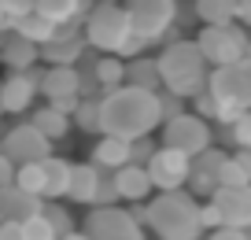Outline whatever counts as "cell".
Masks as SVG:
<instances>
[{"mask_svg":"<svg viewBox=\"0 0 251 240\" xmlns=\"http://www.w3.org/2000/svg\"><path fill=\"white\" fill-rule=\"evenodd\" d=\"M151 155H155L151 140H148V137H137V140H133V163H144V166H148Z\"/></svg>","mask_w":251,"mask_h":240,"instance_id":"60d3db41","label":"cell"},{"mask_svg":"<svg viewBox=\"0 0 251 240\" xmlns=\"http://www.w3.org/2000/svg\"><path fill=\"white\" fill-rule=\"evenodd\" d=\"M52 107H59L63 115H71L74 118V111H78V104H81V96H55V100H48Z\"/></svg>","mask_w":251,"mask_h":240,"instance_id":"b9f144b4","label":"cell"},{"mask_svg":"<svg viewBox=\"0 0 251 240\" xmlns=\"http://www.w3.org/2000/svg\"><path fill=\"white\" fill-rule=\"evenodd\" d=\"M30 122H37V126H41V130H45L52 140H59V137H67V133H71V122H74V118H71V115H63L59 107H52V104H48V107L33 111Z\"/></svg>","mask_w":251,"mask_h":240,"instance_id":"83f0119b","label":"cell"},{"mask_svg":"<svg viewBox=\"0 0 251 240\" xmlns=\"http://www.w3.org/2000/svg\"><path fill=\"white\" fill-rule=\"evenodd\" d=\"M93 74H96L103 93H107V89H118V85H126V59L115 55V52H103L100 59L93 63Z\"/></svg>","mask_w":251,"mask_h":240,"instance_id":"484cf974","label":"cell"},{"mask_svg":"<svg viewBox=\"0 0 251 240\" xmlns=\"http://www.w3.org/2000/svg\"><path fill=\"white\" fill-rule=\"evenodd\" d=\"M85 41L96 52H122V45L133 37V23H129V11L126 4H96L85 15Z\"/></svg>","mask_w":251,"mask_h":240,"instance_id":"5b68a950","label":"cell"},{"mask_svg":"<svg viewBox=\"0 0 251 240\" xmlns=\"http://www.w3.org/2000/svg\"><path fill=\"white\" fill-rule=\"evenodd\" d=\"M71 170H74V163H67L59 155H48L45 159V200H59V196L71 192Z\"/></svg>","mask_w":251,"mask_h":240,"instance_id":"603a6c76","label":"cell"},{"mask_svg":"<svg viewBox=\"0 0 251 240\" xmlns=\"http://www.w3.org/2000/svg\"><path fill=\"white\" fill-rule=\"evenodd\" d=\"M0 8H4V19H8V26H15L19 15H30V11H37V0H0Z\"/></svg>","mask_w":251,"mask_h":240,"instance_id":"e575fe53","label":"cell"},{"mask_svg":"<svg viewBox=\"0 0 251 240\" xmlns=\"http://www.w3.org/2000/svg\"><path fill=\"white\" fill-rule=\"evenodd\" d=\"M85 233L93 240H144V222L133 211L107 203V207H93V214L85 218Z\"/></svg>","mask_w":251,"mask_h":240,"instance_id":"52a82bcc","label":"cell"},{"mask_svg":"<svg viewBox=\"0 0 251 240\" xmlns=\"http://www.w3.org/2000/svg\"><path fill=\"white\" fill-rule=\"evenodd\" d=\"M163 126V100L159 89H141V85H118L100 96V133L111 137H148L151 130Z\"/></svg>","mask_w":251,"mask_h":240,"instance_id":"6da1fadb","label":"cell"},{"mask_svg":"<svg viewBox=\"0 0 251 240\" xmlns=\"http://www.w3.org/2000/svg\"><path fill=\"white\" fill-rule=\"evenodd\" d=\"M236 159H240L244 174H248V181H251V148H236Z\"/></svg>","mask_w":251,"mask_h":240,"instance_id":"7bdbcfd3","label":"cell"},{"mask_svg":"<svg viewBox=\"0 0 251 240\" xmlns=\"http://www.w3.org/2000/svg\"><path fill=\"white\" fill-rule=\"evenodd\" d=\"M200 225H203V229H218V225H226L222 222V211H218V203H203V207H200Z\"/></svg>","mask_w":251,"mask_h":240,"instance_id":"74e56055","label":"cell"},{"mask_svg":"<svg viewBox=\"0 0 251 240\" xmlns=\"http://www.w3.org/2000/svg\"><path fill=\"white\" fill-rule=\"evenodd\" d=\"M236 19L244 26H251V0H240V8H236Z\"/></svg>","mask_w":251,"mask_h":240,"instance_id":"ee69618b","label":"cell"},{"mask_svg":"<svg viewBox=\"0 0 251 240\" xmlns=\"http://www.w3.org/2000/svg\"><path fill=\"white\" fill-rule=\"evenodd\" d=\"M0 115H4V96H0Z\"/></svg>","mask_w":251,"mask_h":240,"instance_id":"7dc6e473","label":"cell"},{"mask_svg":"<svg viewBox=\"0 0 251 240\" xmlns=\"http://www.w3.org/2000/svg\"><path fill=\"white\" fill-rule=\"evenodd\" d=\"M59 240H93V237H89V233H85V229H81V233H78V229H74V233H67V237H59Z\"/></svg>","mask_w":251,"mask_h":240,"instance_id":"f6af8a7d","label":"cell"},{"mask_svg":"<svg viewBox=\"0 0 251 240\" xmlns=\"http://www.w3.org/2000/svg\"><path fill=\"white\" fill-rule=\"evenodd\" d=\"M148 174H151V181H155V188H163V192L181 188L192 178V155L181 152V148L163 144V148H155V155L148 159Z\"/></svg>","mask_w":251,"mask_h":240,"instance_id":"8fae6325","label":"cell"},{"mask_svg":"<svg viewBox=\"0 0 251 240\" xmlns=\"http://www.w3.org/2000/svg\"><path fill=\"white\" fill-rule=\"evenodd\" d=\"M115 181H118V196L129 203H144L151 196V188H155V181H151L148 166L144 163H126L115 170Z\"/></svg>","mask_w":251,"mask_h":240,"instance_id":"d6986e66","label":"cell"},{"mask_svg":"<svg viewBox=\"0 0 251 240\" xmlns=\"http://www.w3.org/2000/svg\"><path fill=\"white\" fill-rule=\"evenodd\" d=\"M15 170H19V163L11 159V155H4V152H0V188L15 185Z\"/></svg>","mask_w":251,"mask_h":240,"instance_id":"f35d334b","label":"cell"},{"mask_svg":"<svg viewBox=\"0 0 251 240\" xmlns=\"http://www.w3.org/2000/svg\"><path fill=\"white\" fill-rule=\"evenodd\" d=\"M4 155H11L15 163H45L52 155V137L41 130L37 122H23V126H11L4 137Z\"/></svg>","mask_w":251,"mask_h":240,"instance_id":"9c48e42d","label":"cell"},{"mask_svg":"<svg viewBox=\"0 0 251 240\" xmlns=\"http://www.w3.org/2000/svg\"><path fill=\"white\" fill-rule=\"evenodd\" d=\"M93 163L103 166V170H118V166L133 163V140L103 133V137L96 140V148H93Z\"/></svg>","mask_w":251,"mask_h":240,"instance_id":"ffe728a7","label":"cell"},{"mask_svg":"<svg viewBox=\"0 0 251 240\" xmlns=\"http://www.w3.org/2000/svg\"><path fill=\"white\" fill-rule=\"evenodd\" d=\"M196 41H200V48H203L207 63H214V67L244 59L248 48H251V37L236 23H203V30H200Z\"/></svg>","mask_w":251,"mask_h":240,"instance_id":"8992f818","label":"cell"},{"mask_svg":"<svg viewBox=\"0 0 251 240\" xmlns=\"http://www.w3.org/2000/svg\"><path fill=\"white\" fill-rule=\"evenodd\" d=\"M126 81H129V85H141V89H163L159 59H144V55L126 59Z\"/></svg>","mask_w":251,"mask_h":240,"instance_id":"cb8c5ba5","label":"cell"},{"mask_svg":"<svg viewBox=\"0 0 251 240\" xmlns=\"http://www.w3.org/2000/svg\"><path fill=\"white\" fill-rule=\"evenodd\" d=\"M37 11L48 19H55V23H85V15L93 11V0H37Z\"/></svg>","mask_w":251,"mask_h":240,"instance_id":"7402d4cb","label":"cell"},{"mask_svg":"<svg viewBox=\"0 0 251 240\" xmlns=\"http://www.w3.org/2000/svg\"><path fill=\"white\" fill-rule=\"evenodd\" d=\"M211 122H207L203 115H188V111H181L177 118H170V122H163V144L170 148H181V152L188 155H200L203 148H211Z\"/></svg>","mask_w":251,"mask_h":240,"instance_id":"30bf717a","label":"cell"},{"mask_svg":"<svg viewBox=\"0 0 251 240\" xmlns=\"http://www.w3.org/2000/svg\"><path fill=\"white\" fill-rule=\"evenodd\" d=\"M23 229H26V240H59V233H55V225L45 218V211L33 214L30 222H23Z\"/></svg>","mask_w":251,"mask_h":240,"instance_id":"1f68e13d","label":"cell"},{"mask_svg":"<svg viewBox=\"0 0 251 240\" xmlns=\"http://www.w3.org/2000/svg\"><path fill=\"white\" fill-rule=\"evenodd\" d=\"M207 240H251V229H240V225H218V229H211Z\"/></svg>","mask_w":251,"mask_h":240,"instance_id":"8d00e7d4","label":"cell"},{"mask_svg":"<svg viewBox=\"0 0 251 240\" xmlns=\"http://www.w3.org/2000/svg\"><path fill=\"white\" fill-rule=\"evenodd\" d=\"M41 59V45L30 37H23L19 30H11V26H4L0 30V63L11 70H26V67H37Z\"/></svg>","mask_w":251,"mask_h":240,"instance_id":"9a60e30c","label":"cell"},{"mask_svg":"<svg viewBox=\"0 0 251 240\" xmlns=\"http://www.w3.org/2000/svg\"><path fill=\"white\" fill-rule=\"evenodd\" d=\"M229 155L218 152V148H203L200 155H192V178H188V185L196 188V192H207L211 196L214 188L222 185V163H226Z\"/></svg>","mask_w":251,"mask_h":240,"instance_id":"ac0fdd59","label":"cell"},{"mask_svg":"<svg viewBox=\"0 0 251 240\" xmlns=\"http://www.w3.org/2000/svg\"><path fill=\"white\" fill-rule=\"evenodd\" d=\"M45 218H48V222L55 225V233H59V237H67V233H74V218L67 214V211H63V207H59V203H55V200H48V203H45Z\"/></svg>","mask_w":251,"mask_h":240,"instance_id":"d6a6232c","label":"cell"},{"mask_svg":"<svg viewBox=\"0 0 251 240\" xmlns=\"http://www.w3.org/2000/svg\"><path fill=\"white\" fill-rule=\"evenodd\" d=\"M159 100H163V122H170V118H177L181 111H185V96L170 93V89H163V93H159Z\"/></svg>","mask_w":251,"mask_h":240,"instance_id":"d590c367","label":"cell"},{"mask_svg":"<svg viewBox=\"0 0 251 240\" xmlns=\"http://www.w3.org/2000/svg\"><path fill=\"white\" fill-rule=\"evenodd\" d=\"M4 26H8V19H4V8H0V30H4Z\"/></svg>","mask_w":251,"mask_h":240,"instance_id":"bcb514c9","label":"cell"},{"mask_svg":"<svg viewBox=\"0 0 251 240\" xmlns=\"http://www.w3.org/2000/svg\"><path fill=\"white\" fill-rule=\"evenodd\" d=\"M11 30H19L23 37L45 45V41H52L55 33H59V23H55V19H48V15H41V11H30V15H19Z\"/></svg>","mask_w":251,"mask_h":240,"instance_id":"d4e9b609","label":"cell"},{"mask_svg":"<svg viewBox=\"0 0 251 240\" xmlns=\"http://www.w3.org/2000/svg\"><path fill=\"white\" fill-rule=\"evenodd\" d=\"M15 185H23L26 192L45 196V163H19V170H15Z\"/></svg>","mask_w":251,"mask_h":240,"instance_id":"f1b7e54d","label":"cell"},{"mask_svg":"<svg viewBox=\"0 0 251 240\" xmlns=\"http://www.w3.org/2000/svg\"><path fill=\"white\" fill-rule=\"evenodd\" d=\"M41 93V70L37 67H26V70H11L4 81H0V96H4V111L19 115L26 111Z\"/></svg>","mask_w":251,"mask_h":240,"instance_id":"4fadbf2b","label":"cell"},{"mask_svg":"<svg viewBox=\"0 0 251 240\" xmlns=\"http://www.w3.org/2000/svg\"><path fill=\"white\" fill-rule=\"evenodd\" d=\"M211 200L218 203L226 225L251 229V185H218L211 192Z\"/></svg>","mask_w":251,"mask_h":240,"instance_id":"5bb4252c","label":"cell"},{"mask_svg":"<svg viewBox=\"0 0 251 240\" xmlns=\"http://www.w3.org/2000/svg\"><path fill=\"white\" fill-rule=\"evenodd\" d=\"M78 26H85V23H63L59 26V33H55L52 41H45L41 45V59L45 63H71V67H78V59L85 55V48H89V41H85V30L78 33Z\"/></svg>","mask_w":251,"mask_h":240,"instance_id":"7c38bea8","label":"cell"},{"mask_svg":"<svg viewBox=\"0 0 251 240\" xmlns=\"http://www.w3.org/2000/svg\"><path fill=\"white\" fill-rule=\"evenodd\" d=\"M240 0H196V19L200 23H236Z\"/></svg>","mask_w":251,"mask_h":240,"instance_id":"4316f807","label":"cell"},{"mask_svg":"<svg viewBox=\"0 0 251 240\" xmlns=\"http://www.w3.org/2000/svg\"><path fill=\"white\" fill-rule=\"evenodd\" d=\"M41 96L55 100V96H81V70L71 63H48L41 70Z\"/></svg>","mask_w":251,"mask_h":240,"instance_id":"e0dca14e","label":"cell"},{"mask_svg":"<svg viewBox=\"0 0 251 240\" xmlns=\"http://www.w3.org/2000/svg\"><path fill=\"white\" fill-rule=\"evenodd\" d=\"M0 240H26L23 222H8V218H0Z\"/></svg>","mask_w":251,"mask_h":240,"instance_id":"ab89813d","label":"cell"},{"mask_svg":"<svg viewBox=\"0 0 251 240\" xmlns=\"http://www.w3.org/2000/svg\"><path fill=\"white\" fill-rule=\"evenodd\" d=\"M133 214L155 233L159 240H200L203 225H200V203L181 188H170L159 196H148L144 203H137Z\"/></svg>","mask_w":251,"mask_h":240,"instance_id":"7a4b0ae2","label":"cell"},{"mask_svg":"<svg viewBox=\"0 0 251 240\" xmlns=\"http://www.w3.org/2000/svg\"><path fill=\"white\" fill-rule=\"evenodd\" d=\"M41 211H45V196L26 192L23 185L0 188V218H8V222H30Z\"/></svg>","mask_w":251,"mask_h":240,"instance_id":"2e32d148","label":"cell"},{"mask_svg":"<svg viewBox=\"0 0 251 240\" xmlns=\"http://www.w3.org/2000/svg\"><path fill=\"white\" fill-rule=\"evenodd\" d=\"M159 70H163V89L185 96V100L203 93L207 81H211L203 48H200V41H188V37L166 41L163 55H159Z\"/></svg>","mask_w":251,"mask_h":240,"instance_id":"3957f363","label":"cell"},{"mask_svg":"<svg viewBox=\"0 0 251 240\" xmlns=\"http://www.w3.org/2000/svg\"><path fill=\"white\" fill-rule=\"evenodd\" d=\"M0 152H4V144H0Z\"/></svg>","mask_w":251,"mask_h":240,"instance_id":"c3c4849f","label":"cell"},{"mask_svg":"<svg viewBox=\"0 0 251 240\" xmlns=\"http://www.w3.org/2000/svg\"><path fill=\"white\" fill-rule=\"evenodd\" d=\"M222 130H226V140H233L236 148H251V111L236 115L233 122H222Z\"/></svg>","mask_w":251,"mask_h":240,"instance_id":"f546056e","label":"cell"},{"mask_svg":"<svg viewBox=\"0 0 251 240\" xmlns=\"http://www.w3.org/2000/svg\"><path fill=\"white\" fill-rule=\"evenodd\" d=\"M74 122H78L85 133H100V100H93V96H81L78 111H74Z\"/></svg>","mask_w":251,"mask_h":240,"instance_id":"4dcf8cb0","label":"cell"},{"mask_svg":"<svg viewBox=\"0 0 251 240\" xmlns=\"http://www.w3.org/2000/svg\"><path fill=\"white\" fill-rule=\"evenodd\" d=\"M100 181H103V166L96 163H74L71 170V200L74 203H96V192H100Z\"/></svg>","mask_w":251,"mask_h":240,"instance_id":"44dd1931","label":"cell"},{"mask_svg":"<svg viewBox=\"0 0 251 240\" xmlns=\"http://www.w3.org/2000/svg\"><path fill=\"white\" fill-rule=\"evenodd\" d=\"M207 89L218 96V118L214 122H233L236 115L251 111V55L214 67Z\"/></svg>","mask_w":251,"mask_h":240,"instance_id":"277c9868","label":"cell"},{"mask_svg":"<svg viewBox=\"0 0 251 240\" xmlns=\"http://www.w3.org/2000/svg\"><path fill=\"white\" fill-rule=\"evenodd\" d=\"M222 185H251V181H248V174H244V166H240V159H236V155H229L226 163H222Z\"/></svg>","mask_w":251,"mask_h":240,"instance_id":"836d02e7","label":"cell"},{"mask_svg":"<svg viewBox=\"0 0 251 240\" xmlns=\"http://www.w3.org/2000/svg\"><path fill=\"white\" fill-rule=\"evenodd\" d=\"M126 11H129V23H133V33L148 41H159L170 33V26L177 23L181 8L177 0H126Z\"/></svg>","mask_w":251,"mask_h":240,"instance_id":"ba28073f","label":"cell"}]
</instances>
